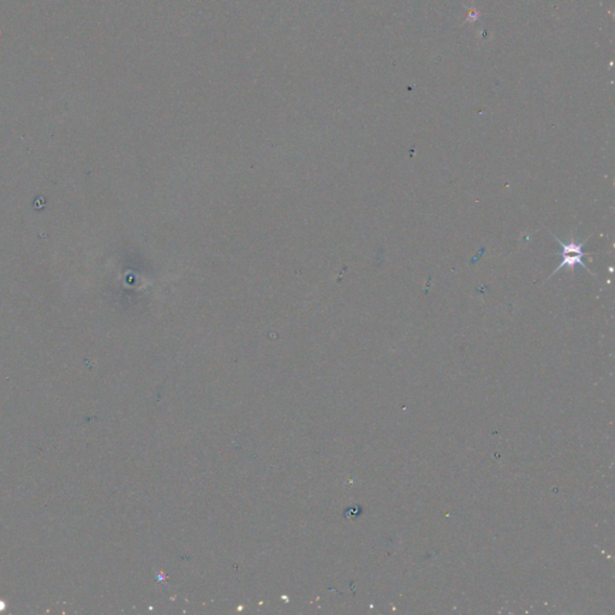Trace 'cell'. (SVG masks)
Segmentation results:
<instances>
[{
	"mask_svg": "<svg viewBox=\"0 0 615 615\" xmlns=\"http://www.w3.org/2000/svg\"><path fill=\"white\" fill-rule=\"evenodd\" d=\"M553 237L558 240V243L561 244V247L564 249V250H563V259H564V260H563V262L556 267V270L553 272L551 275H554L558 270L564 268V267H566V268L570 269L571 272H573V270H574V267H576L577 265L581 266L583 268L589 270V268H588L586 265H584V262H583V256H584L583 245L586 243V240H583L581 243H577L574 237L572 236V238H571V242H570V243H564V242L559 240L556 236L553 235ZM589 272L591 273V270H589ZM593 275H594V274H593Z\"/></svg>",
	"mask_w": 615,
	"mask_h": 615,
	"instance_id": "6da1fadb",
	"label": "cell"
},
{
	"mask_svg": "<svg viewBox=\"0 0 615 615\" xmlns=\"http://www.w3.org/2000/svg\"><path fill=\"white\" fill-rule=\"evenodd\" d=\"M479 10L476 9V8H475V3L474 1H472V4H471V8L470 9H469V15H468V17H466L464 23H466V22L477 21V18H479Z\"/></svg>",
	"mask_w": 615,
	"mask_h": 615,
	"instance_id": "7a4b0ae2",
	"label": "cell"
}]
</instances>
